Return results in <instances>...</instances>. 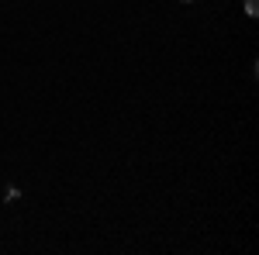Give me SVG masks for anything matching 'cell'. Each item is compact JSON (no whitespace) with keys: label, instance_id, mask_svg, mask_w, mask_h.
Here are the masks:
<instances>
[{"label":"cell","instance_id":"6da1fadb","mask_svg":"<svg viewBox=\"0 0 259 255\" xmlns=\"http://www.w3.org/2000/svg\"><path fill=\"white\" fill-rule=\"evenodd\" d=\"M245 14L256 18V14H259V0H245Z\"/></svg>","mask_w":259,"mask_h":255}]
</instances>
